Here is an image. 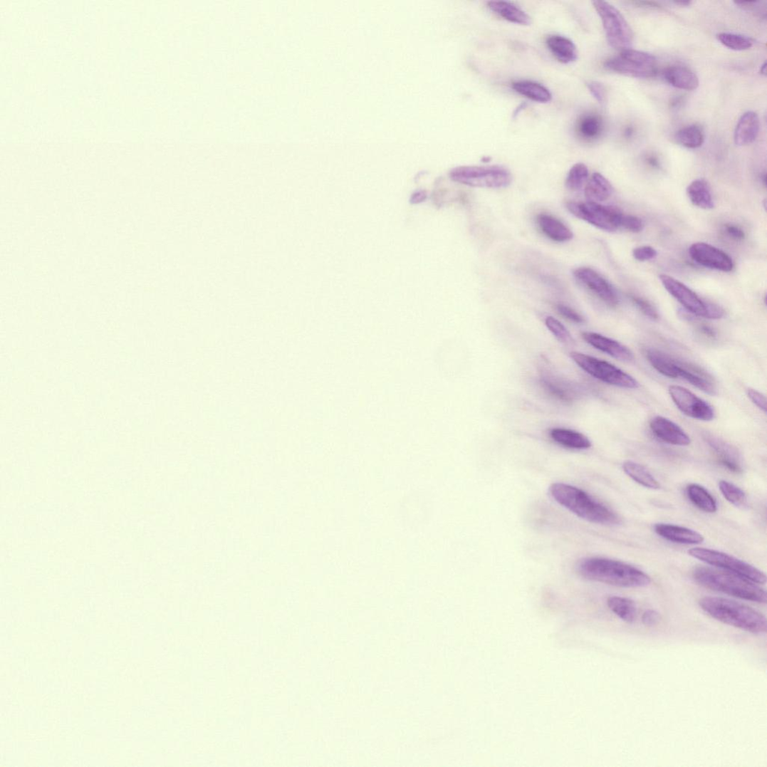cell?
<instances>
[{"label": "cell", "mask_w": 767, "mask_h": 767, "mask_svg": "<svg viewBox=\"0 0 767 767\" xmlns=\"http://www.w3.org/2000/svg\"><path fill=\"white\" fill-rule=\"evenodd\" d=\"M699 330L704 336L708 338L714 339L716 338V331L711 326L701 325L699 326Z\"/></svg>", "instance_id": "cell-47"}, {"label": "cell", "mask_w": 767, "mask_h": 767, "mask_svg": "<svg viewBox=\"0 0 767 767\" xmlns=\"http://www.w3.org/2000/svg\"><path fill=\"white\" fill-rule=\"evenodd\" d=\"M567 208L576 218L602 230L615 231L621 228V219L624 214L617 208L591 202H568Z\"/></svg>", "instance_id": "cell-12"}, {"label": "cell", "mask_w": 767, "mask_h": 767, "mask_svg": "<svg viewBox=\"0 0 767 767\" xmlns=\"http://www.w3.org/2000/svg\"><path fill=\"white\" fill-rule=\"evenodd\" d=\"M512 88L517 93L536 103H548L553 99L551 92L546 86L536 82L529 80L514 82L512 84Z\"/></svg>", "instance_id": "cell-29"}, {"label": "cell", "mask_w": 767, "mask_h": 767, "mask_svg": "<svg viewBox=\"0 0 767 767\" xmlns=\"http://www.w3.org/2000/svg\"><path fill=\"white\" fill-rule=\"evenodd\" d=\"M571 358L588 374L605 383L616 387L636 389L640 383L630 375L609 362L580 353L573 352Z\"/></svg>", "instance_id": "cell-11"}, {"label": "cell", "mask_w": 767, "mask_h": 767, "mask_svg": "<svg viewBox=\"0 0 767 767\" xmlns=\"http://www.w3.org/2000/svg\"><path fill=\"white\" fill-rule=\"evenodd\" d=\"M556 308L560 314H561L563 317L568 318V320L572 322H574L575 323H583L585 322L584 317L583 315H581L580 313H577L575 311L568 306L563 305H558Z\"/></svg>", "instance_id": "cell-43"}, {"label": "cell", "mask_w": 767, "mask_h": 767, "mask_svg": "<svg viewBox=\"0 0 767 767\" xmlns=\"http://www.w3.org/2000/svg\"><path fill=\"white\" fill-rule=\"evenodd\" d=\"M488 7L499 16L511 23L520 25H530L531 17L522 9L508 1H490Z\"/></svg>", "instance_id": "cell-25"}, {"label": "cell", "mask_w": 767, "mask_h": 767, "mask_svg": "<svg viewBox=\"0 0 767 767\" xmlns=\"http://www.w3.org/2000/svg\"><path fill=\"white\" fill-rule=\"evenodd\" d=\"M452 179L474 187L503 188L512 182L511 172L500 166H465L456 167L450 173Z\"/></svg>", "instance_id": "cell-6"}, {"label": "cell", "mask_w": 767, "mask_h": 767, "mask_svg": "<svg viewBox=\"0 0 767 767\" xmlns=\"http://www.w3.org/2000/svg\"><path fill=\"white\" fill-rule=\"evenodd\" d=\"M719 487L723 496L733 505L741 508L746 504V495L741 488L726 481H721Z\"/></svg>", "instance_id": "cell-36"}, {"label": "cell", "mask_w": 767, "mask_h": 767, "mask_svg": "<svg viewBox=\"0 0 767 767\" xmlns=\"http://www.w3.org/2000/svg\"><path fill=\"white\" fill-rule=\"evenodd\" d=\"M574 276L607 306L615 308L618 305L619 299L614 288L595 270L586 267L580 268L574 271Z\"/></svg>", "instance_id": "cell-15"}, {"label": "cell", "mask_w": 767, "mask_h": 767, "mask_svg": "<svg viewBox=\"0 0 767 767\" xmlns=\"http://www.w3.org/2000/svg\"><path fill=\"white\" fill-rule=\"evenodd\" d=\"M633 257L640 262L647 261L657 257V251L650 246H642L636 248L632 251Z\"/></svg>", "instance_id": "cell-41"}, {"label": "cell", "mask_w": 767, "mask_h": 767, "mask_svg": "<svg viewBox=\"0 0 767 767\" xmlns=\"http://www.w3.org/2000/svg\"><path fill=\"white\" fill-rule=\"evenodd\" d=\"M644 226L643 221L638 216L625 214L622 216L621 227L632 231V233H640Z\"/></svg>", "instance_id": "cell-40"}, {"label": "cell", "mask_w": 767, "mask_h": 767, "mask_svg": "<svg viewBox=\"0 0 767 767\" xmlns=\"http://www.w3.org/2000/svg\"><path fill=\"white\" fill-rule=\"evenodd\" d=\"M669 392L676 407L685 415L704 422H710L715 418V412L711 405L688 389L672 385Z\"/></svg>", "instance_id": "cell-13"}, {"label": "cell", "mask_w": 767, "mask_h": 767, "mask_svg": "<svg viewBox=\"0 0 767 767\" xmlns=\"http://www.w3.org/2000/svg\"><path fill=\"white\" fill-rule=\"evenodd\" d=\"M726 234L732 239L742 241L745 239L744 231L739 226L728 224L725 226Z\"/></svg>", "instance_id": "cell-46"}, {"label": "cell", "mask_w": 767, "mask_h": 767, "mask_svg": "<svg viewBox=\"0 0 767 767\" xmlns=\"http://www.w3.org/2000/svg\"><path fill=\"white\" fill-rule=\"evenodd\" d=\"M760 127V119L756 112L748 111L743 114L734 131V142L736 146H748L755 142L759 135Z\"/></svg>", "instance_id": "cell-19"}, {"label": "cell", "mask_w": 767, "mask_h": 767, "mask_svg": "<svg viewBox=\"0 0 767 767\" xmlns=\"http://www.w3.org/2000/svg\"><path fill=\"white\" fill-rule=\"evenodd\" d=\"M649 427L654 435L664 442L676 446H688L691 444V439L685 431L667 417H654L649 422Z\"/></svg>", "instance_id": "cell-17"}, {"label": "cell", "mask_w": 767, "mask_h": 767, "mask_svg": "<svg viewBox=\"0 0 767 767\" xmlns=\"http://www.w3.org/2000/svg\"><path fill=\"white\" fill-rule=\"evenodd\" d=\"M694 262L706 268L724 272L734 268L732 259L726 253L711 244L699 242L693 244L689 250Z\"/></svg>", "instance_id": "cell-14"}, {"label": "cell", "mask_w": 767, "mask_h": 767, "mask_svg": "<svg viewBox=\"0 0 767 767\" xmlns=\"http://www.w3.org/2000/svg\"><path fill=\"white\" fill-rule=\"evenodd\" d=\"M601 131L602 123L596 115H586L578 123V132L585 139H595L600 135Z\"/></svg>", "instance_id": "cell-37"}, {"label": "cell", "mask_w": 767, "mask_h": 767, "mask_svg": "<svg viewBox=\"0 0 767 767\" xmlns=\"http://www.w3.org/2000/svg\"><path fill=\"white\" fill-rule=\"evenodd\" d=\"M546 45L556 59L563 64H569L577 60L576 46L568 38L558 35L551 36L547 38Z\"/></svg>", "instance_id": "cell-23"}, {"label": "cell", "mask_w": 767, "mask_h": 767, "mask_svg": "<svg viewBox=\"0 0 767 767\" xmlns=\"http://www.w3.org/2000/svg\"><path fill=\"white\" fill-rule=\"evenodd\" d=\"M578 574L591 581L620 588H642L651 583L650 577L629 564L601 558H588L578 562Z\"/></svg>", "instance_id": "cell-1"}, {"label": "cell", "mask_w": 767, "mask_h": 767, "mask_svg": "<svg viewBox=\"0 0 767 767\" xmlns=\"http://www.w3.org/2000/svg\"><path fill=\"white\" fill-rule=\"evenodd\" d=\"M604 66L616 73L636 78H653L657 73L654 56L632 48L620 51L619 56L607 60Z\"/></svg>", "instance_id": "cell-9"}, {"label": "cell", "mask_w": 767, "mask_h": 767, "mask_svg": "<svg viewBox=\"0 0 767 767\" xmlns=\"http://www.w3.org/2000/svg\"><path fill=\"white\" fill-rule=\"evenodd\" d=\"M675 4H676L677 5H680V6H690V4H691L692 3H691V2H689V1H687V2H675Z\"/></svg>", "instance_id": "cell-50"}, {"label": "cell", "mask_w": 767, "mask_h": 767, "mask_svg": "<svg viewBox=\"0 0 767 767\" xmlns=\"http://www.w3.org/2000/svg\"><path fill=\"white\" fill-rule=\"evenodd\" d=\"M677 142L688 149H698L704 142V134L698 125H689L680 129L675 136Z\"/></svg>", "instance_id": "cell-33"}, {"label": "cell", "mask_w": 767, "mask_h": 767, "mask_svg": "<svg viewBox=\"0 0 767 767\" xmlns=\"http://www.w3.org/2000/svg\"><path fill=\"white\" fill-rule=\"evenodd\" d=\"M593 7L601 19L606 38L610 46L620 51L630 49L633 33L623 14L605 1H593Z\"/></svg>", "instance_id": "cell-7"}, {"label": "cell", "mask_w": 767, "mask_h": 767, "mask_svg": "<svg viewBox=\"0 0 767 767\" xmlns=\"http://www.w3.org/2000/svg\"><path fill=\"white\" fill-rule=\"evenodd\" d=\"M663 77L674 88L692 91L699 85V77L691 69L684 66H671L663 72Z\"/></svg>", "instance_id": "cell-21"}, {"label": "cell", "mask_w": 767, "mask_h": 767, "mask_svg": "<svg viewBox=\"0 0 767 767\" xmlns=\"http://www.w3.org/2000/svg\"><path fill=\"white\" fill-rule=\"evenodd\" d=\"M427 198V193L424 191L417 192L412 196L411 201L412 204H418L419 202H422Z\"/></svg>", "instance_id": "cell-48"}, {"label": "cell", "mask_w": 767, "mask_h": 767, "mask_svg": "<svg viewBox=\"0 0 767 767\" xmlns=\"http://www.w3.org/2000/svg\"><path fill=\"white\" fill-rule=\"evenodd\" d=\"M645 355L657 372L671 379H682L704 393L714 396L717 387L712 376L701 367L679 360L656 349H648Z\"/></svg>", "instance_id": "cell-5"}, {"label": "cell", "mask_w": 767, "mask_h": 767, "mask_svg": "<svg viewBox=\"0 0 767 767\" xmlns=\"http://www.w3.org/2000/svg\"><path fill=\"white\" fill-rule=\"evenodd\" d=\"M659 281L665 289L692 315L719 320L725 312L715 303L702 300L685 284L667 274H661Z\"/></svg>", "instance_id": "cell-8"}, {"label": "cell", "mask_w": 767, "mask_h": 767, "mask_svg": "<svg viewBox=\"0 0 767 767\" xmlns=\"http://www.w3.org/2000/svg\"><path fill=\"white\" fill-rule=\"evenodd\" d=\"M654 529L659 536L676 543L696 545L704 541L701 533L685 527L659 523L654 526Z\"/></svg>", "instance_id": "cell-20"}, {"label": "cell", "mask_w": 767, "mask_h": 767, "mask_svg": "<svg viewBox=\"0 0 767 767\" xmlns=\"http://www.w3.org/2000/svg\"><path fill=\"white\" fill-rule=\"evenodd\" d=\"M660 615L655 610H649L642 615V623L648 627H653L658 625L660 620Z\"/></svg>", "instance_id": "cell-45"}, {"label": "cell", "mask_w": 767, "mask_h": 767, "mask_svg": "<svg viewBox=\"0 0 767 767\" xmlns=\"http://www.w3.org/2000/svg\"><path fill=\"white\" fill-rule=\"evenodd\" d=\"M607 606L621 620L632 624L637 617V607L634 601L621 597H611L607 599Z\"/></svg>", "instance_id": "cell-32"}, {"label": "cell", "mask_w": 767, "mask_h": 767, "mask_svg": "<svg viewBox=\"0 0 767 767\" xmlns=\"http://www.w3.org/2000/svg\"><path fill=\"white\" fill-rule=\"evenodd\" d=\"M625 472L636 483L650 489H659L660 484L643 466L632 461L625 462Z\"/></svg>", "instance_id": "cell-31"}, {"label": "cell", "mask_w": 767, "mask_h": 767, "mask_svg": "<svg viewBox=\"0 0 767 767\" xmlns=\"http://www.w3.org/2000/svg\"><path fill=\"white\" fill-rule=\"evenodd\" d=\"M549 493L564 508L588 522L603 526L620 523V518L615 512L580 489L556 483L550 486Z\"/></svg>", "instance_id": "cell-2"}, {"label": "cell", "mask_w": 767, "mask_h": 767, "mask_svg": "<svg viewBox=\"0 0 767 767\" xmlns=\"http://www.w3.org/2000/svg\"><path fill=\"white\" fill-rule=\"evenodd\" d=\"M687 494L691 502L701 511L709 513H714L717 511V503L715 499L703 486L698 484H690L687 488Z\"/></svg>", "instance_id": "cell-30"}, {"label": "cell", "mask_w": 767, "mask_h": 767, "mask_svg": "<svg viewBox=\"0 0 767 767\" xmlns=\"http://www.w3.org/2000/svg\"><path fill=\"white\" fill-rule=\"evenodd\" d=\"M588 177L589 170L588 167L583 163L576 164L570 169L568 173L565 182L566 187L573 192L580 190L588 180Z\"/></svg>", "instance_id": "cell-35"}, {"label": "cell", "mask_w": 767, "mask_h": 767, "mask_svg": "<svg viewBox=\"0 0 767 767\" xmlns=\"http://www.w3.org/2000/svg\"><path fill=\"white\" fill-rule=\"evenodd\" d=\"M717 39L724 46L736 51L748 50L753 46V41L740 34L721 33L717 35Z\"/></svg>", "instance_id": "cell-34"}, {"label": "cell", "mask_w": 767, "mask_h": 767, "mask_svg": "<svg viewBox=\"0 0 767 767\" xmlns=\"http://www.w3.org/2000/svg\"><path fill=\"white\" fill-rule=\"evenodd\" d=\"M699 605L706 614L723 624L757 635L766 632L765 616L741 602L721 598L705 597L700 600Z\"/></svg>", "instance_id": "cell-3"}, {"label": "cell", "mask_w": 767, "mask_h": 767, "mask_svg": "<svg viewBox=\"0 0 767 767\" xmlns=\"http://www.w3.org/2000/svg\"><path fill=\"white\" fill-rule=\"evenodd\" d=\"M613 193V187L600 173H593L585 189L588 202H600L609 199Z\"/></svg>", "instance_id": "cell-27"}, {"label": "cell", "mask_w": 767, "mask_h": 767, "mask_svg": "<svg viewBox=\"0 0 767 767\" xmlns=\"http://www.w3.org/2000/svg\"><path fill=\"white\" fill-rule=\"evenodd\" d=\"M541 382L550 395L562 401L572 402L578 397V390L573 385L553 374L544 373Z\"/></svg>", "instance_id": "cell-24"}, {"label": "cell", "mask_w": 767, "mask_h": 767, "mask_svg": "<svg viewBox=\"0 0 767 767\" xmlns=\"http://www.w3.org/2000/svg\"><path fill=\"white\" fill-rule=\"evenodd\" d=\"M550 437L557 443L573 449H588L591 442L583 434L568 429L555 428L550 430Z\"/></svg>", "instance_id": "cell-28"}, {"label": "cell", "mask_w": 767, "mask_h": 767, "mask_svg": "<svg viewBox=\"0 0 767 767\" xmlns=\"http://www.w3.org/2000/svg\"><path fill=\"white\" fill-rule=\"evenodd\" d=\"M761 74L763 76H766V63L765 62L761 67Z\"/></svg>", "instance_id": "cell-49"}, {"label": "cell", "mask_w": 767, "mask_h": 767, "mask_svg": "<svg viewBox=\"0 0 767 767\" xmlns=\"http://www.w3.org/2000/svg\"><path fill=\"white\" fill-rule=\"evenodd\" d=\"M545 323L549 330L553 333V335L560 342L566 345H573L575 343L569 330L554 317L548 316L546 318Z\"/></svg>", "instance_id": "cell-38"}, {"label": "cell", "mask_w": 767, "mask_h": 767, "mask_svg": "<svg viewBox=\"0 0 767 767\" xmlns=\"http://www.w3.org/2000/svg\"><path fill=\"white\" fill-rule=\"evenodd\" d=\"M747 395L758 408L764 413L766 412V399L763 395L755 389L749 388L747 390Z\"/></svg>", "instance_id": "cell-44"}, {"label": "cell", "mask_w": 767, "mask_h": 767, "mask_svg": "<svg viewBox=\"0 0 767 767\" xmlns=\"http://www.w3.org/2000/svg\"><path fill=\"white\" fill-rule=\"evenodd\" d=\"M687 193L694 207L705 210L714 208L711 187L705 179H699L693 181L688 186Z\"/></svg>", "instance_id": "cell-26"}, {"label": "cell", "mask_w": 767, "mask_h": 767, "mask_svg": "<svg viewBox=\"0 0 767 767\" xmlns=\"http://www.w3.org/2000/svg\"><path fill=\"white\" fill-rule=\"evenodd\" d=\"M538 224L543 233L555 241L567 242L573 238L572 231L552 215L539 214Z\"/></svg>", "instance_id": "cell-22"}, {"label": "cell", "mask_w": 767, "mask_h": 767, "mask_svg": "<svg viewBox=\"0 0 767 767\" xmlns=\"http://www.w3.org/2000/svg\"><path fill=\"white\" fill-rule=\"evenodd\" d=\"M588 88L600 104L604 105L606 101V91L605 86L600 82L592 81L588 83Z\"/></svg>", "instance_id": "cell-42"}, {"label": "cell", "mask_w": 767, "mask_h": 767, "mask_svg": "<svg viewBox=\"0 0 767 767\" xmlns=\"http://www.w3.org/2000/svg\"><path fill=\"white\" fill-rule=\"evenodd\" d=\"M630 298L634 305L651 320H659V313L652 303L639 296H630Z\"/></svg>", "instance_id": "cell-39"}, {"label": "cell", "mask_w": 767, "mask_h": 767, "mask_svg": "<svg viewBox=\"0 0 767 767\" xmlns=\"http://www.w3.org/2000/svg\"><path fill=\"white\" fill-rule=\"evenodd\" d=\"M583 338L595 348L617 360L630 361L634 358L633 353L627 346L611 338L593 332L583 333Z\"/></svg>", "instance_id": "cell-18"}, {"label": "cell", "mask_w": 767, "mask_h": 767, "mask_svg": "<svg viewBox=\"0 0 767 767\" xmlns=\"http://www.w3.org/2000/svg\"><path fill=\"white\" fill-rule=\"evenodd\" d=\"M689 555L710 565L742 576L746 580L763 585L766 582V575L751 564L728 554L716 550L704 548H693L689 550Z\"/></svg>", "instance_id": "cell-10"}, {"label": "cell", "mask_w": 767, "mask_h": 767, "mask_svg": "<svg viewBox=\"0 0 767 767\" xmlns=\"http://www.w3.org/2000/svg\"><path fill=\"white\" fill-rule=\"evenodd\" d=\"M703 439L710 446L723 466L734 473L743 472L741 454L734 446L709 432L703 434Z\"/></svg>", "instance_id": "cell-16"}, {"label": "cell", "mask_w": 767, "mask_h": 767, "mask_svg": "<svg viewBox=\"0 0 767 767\" xmlns=\"http://www.w3.org/2000/svg\"><path fill=\"white\" fill-rule=\"evenodd\" d=\"M692 575L700 585L714 591L751 602H766V592L746 578L728 571L697 568Z\"/></svg>", "instance_id": "cell-4"}]
</instances>
